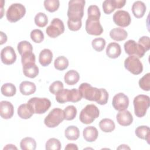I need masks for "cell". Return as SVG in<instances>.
<instances>
[{
	"label": "cell",
	"mask_w": 150,
	"mask_h": 150,
	"mask_svg": "<svg viewBox=\"0 0 150 150\" xmlns=\"http://www.w3.org/2000/svg\"><path fill=\"white\" fill-rule=\"evenodd\" d=\"M17 112L19 117L22 119H29L34 114L32 108L28 103L21 104L18 108Z\"/></svg>",
	"instance_id": "d4e9b609"
},
{
	"label": "cell",
	"mask_w": 150,
	"mask_h": 150,
	"mask_svg": "<svg viewBox=\"0 0 150 150\" xmlns=\"http://www.w3.org/2000/svg\"><path fill=\"white\" fill-rule=\"evenodd\" d=\"M113 21L115 25L125 28L129 26L131 22V18L129 13L124 10L116 11L113 15Z\"/></svg>",
	"instance_id": "7c38bea8"
},
{
	"label": "cell",
	"mask_w": 150,
	"mask_h": 150,
	"mask_svg": "<svg viewBox=\"0 0 150 150\" xmlns=\"http://www.w3.org/2000/svg\"><path fill=\"white\" fill-rule=\"evenodd\" d=\"M138 43L140 45L146 52L150 48V39L148 36H143L138 40Z\"/></svg>",
	"instance_id": "ee69618b"
},
{
	"label": "cell",
	"mask_w": 150,
	"mask_h": 150,
	"mask_svg": "<svg viewBox=\"0 0 150 150\" xmlns=\"http://www.w3.org/2000/svg\"><path fill=\"white\" fill-rule=\"evenodd\" d=\"M80 79L79 73L74 70L68 71L64 75V80L65 83L70 86H73L76 84Z\"/></svg>",
	"instance_id": "83f0119b"
},
{
	"label": "cell",
	"mask_w": 150,
	"mask_h": 150,
	"mask_svg": "<svg viewBox=\"0 0 150 150\" xmlns=\"http://www.w3.org/2000/svg\"><path fill=\"white\" fill-rule=\"evenodd\" d=\"M53 59L52 52L49 49H43L39 53V62L42 66H47L49 65Z\"/></svg>",
	"instance_id": "44dd1931"
},
{
	"label": "cell",
	"mask_w": 150,
	"mask_h": 150,
	"mask_svg": "<svg viewBox=\"0 0 150 150\" xmlns=\"http://www.w3.org/2000/svg\"><path fill=\"white\" fill-rule=\"evenodd\" d=\"M64 31L63 22L59 18H54L46 29V34L52 38H56Z\"/></svg>",
	"instance_id": "8fae6325"
},
{
	"label": "cell",
	"mask_w": 150,
	"mask_h": 150,
	"mask_svg": "<svg viewBox=\"0 0 150 150\" xmlns=\"http://www.w3.org/2000/svg\"><path fill=\"white\" fill-rule=\"evenodd\" d=\"M125 68L132 74L138 75L143 70V65L139 58L134 56H129L124 61Z\"/></svg>",
	"instance_id": "9c48e42d"
},
{
	"label": "cell",
	"mask_w": 150,
	"mask_h": 150,
	"mask_svg": "<svg viewBox=\"0 0 150 150\" xmlns=\"http://www.w3.org/2000/svg\"><path fill=\"white\" fill-rule=\"evenodd\" d=\"M69 66L68 59L63 56L57 57L54 62V66L56 69L63 71L67 68Z\"/></svg>",
	"instance_id": "d6a6232c"
},
{
	"label": "cell",
	"mask_w": 150,
	"mask_h": 150,
	"mask_svg": "<svg viewBox=\"0 0 150 150\" xmlns=\"http://www.w3.org/2000/svg\"><path fill=\"white\" fill-rule=\"evenodd\" d=\"M61 148V142L58 139L55 138L49 139L45 144V148L46 150H60Z\"/></svg>",
	"instance_id": "d590c367"
},
{
	"label": "cell",
	"mask_w": 150,
	"mask_h": 150,
	"mask_svg": "<svg viewBox=\"0 0 150 150\" xmlns=\"http://www.w3.org/2000/svg\"><path fill=\"white\" fill-rule=\"evenodd\" d=\"M121 53L120 45L116 42H112L108 45L106 48V54L111 59L118 57Z\"/></svg>",
	"instance_id": "d6986e66"
},
{
	"label": "cell",
	"mask_w": 150,
	"mask_h": 150,
	"mask_svg": "<svg viewBox=\"0 0 150 150\" xmlns=\"http://www.w3.org/2000/svg\"><path fill=\"white\" fill-rule=\"evenodd\" d=\"M17 49L21 56L28 53L32 52L33 47L30 43L26 40H22L18 43L17 46Z\"/></svg>",
	"instance_id": "836d02e7"
},
{
	"label": "cell",
	"mask_w": 150,
	"mask_h": 150,
	"mask_svg": "<svg viewBox=\"0 0 150 150\" xmlns=\"http://www.w3.org/2000/svg\"><path fill=\"white\" fill-rule=\"evenodd\" d=\"M1 93L6 97H12L16 92V88L14 84L11 83L4 84L1 88Z\"/></svg>",
	"instance_id": "1f68e13d"
},
{
	"label": "cell",
	"mask_w": 150,
	"mask_h": 150,
	"mask_svg": "<svg viewBox=\"0 0 150 150\" xmlns=\"http://www.w3.org/2000/svg\"><path fill=\"white\" fill-rule=\"evenodd\" d=\"M14 113L13 105L8 101H2L0 103V115L4 119L11 118Z\"/></svg>",
	"instance_id": "2e32d148"
},
{
	"label": "cell",
	"mask_w": 150,
	"mask_h": 150,
	"mask_svg": "<svg viewBox=\"0 0 150 150\" xmlns=\"http://www.w3.org/2000/svg\"><path fill=\"white\" fill-rule=\"evenodd\" d=\"M118 123L122 126H128L133 121V117L131 113L128 110L120 111L116 115Z\"/></svg>",
	"instance_id": "e0dca14e"
},
{
	"label": "cell",
	"mask_w": 150,
	"mask_h": 150,
	"mask_svg": "<svg viewBox=\"0 0 150 150\" xmlns=\"http://www.w3.org/2000/svg\"><path fill=\"white\" fill-rule=\"evenodd\" d=\"M135 133L137 137L146 141L148 144H149L150 129L149 127L145 125L139 126L135 129Z\"/></svg>",
	"instance_id": "4316f807"
},
{
	"label": "cell",
	"mask_w": 150,
	"mask_h": 150,
	"mask_svg": "<svg viewBox=\"0 0 150 150\" xmlns=\"http://www.w3.org/2000/svg\"><path fill=\"white\" fill-rule=\"evenodd\" d=\"M39 72V67L35 63H29L23 65V73L26 77L35 78L38 75Z\"/></svg>",
	"instance_id": "ac0fdd59"
},
{
	"label": "cell",
	"mask_w": 150,
	"mask_h": 150,
	"mask_svg": "<svg viewBox=\"0 0 150 150\" xmlns=\"http://www.w3.org/2000/svg\"><path fill=\"white\" fill-rule=\"evenodd\" d=\"M64 135L69 140H76L79 138L80 131L77 127L70 125L65 129Z\"/></svg>",
	"instance_id": "4dcf8cb0"
},
{
	"label": "cell",
	"mask_w": 150,
	"mask_h": 150,
	"mask_svg": "<svg viewBox=\"0 0 150 150\" xmlns=\"http://www.w3.org/2000/svg\"><path fill=\"white\" fill-rule=\"evenodd\" d=\"M100 16L88 15L86 21V30L91 35L99 36L103 32V28L100 22Z\"/></svg>",
	"instance_id": "ba28073f"
},
{
	"label": "cell",
	"mask_w": 150,
	"mask_h": 150,
	"mask_svg": "<svg viewBox=\"0 0 150 150\" xmlns=\"http://www.w3.org/2000/svg\"><path fill=\"white\" fill-rule=\"evenodd\" d=\"M30 38L36 43H40L44 40V34L43 32L40 29H33L31 31L30 34Z\"/></svg>",
	"instance_id": "60d3db41"
},
{
	"label": "cell",
	"mask_w": 150,
	"mask_h": 150,
	"mask_svg": "<svg viewBox=\"0 0 150 150\" xmlns=\"http://www.w3.org/2000/svg\"><path fill=\"white\" fill-rule=\"evenodd\" d=\"M26 13V8L19 3L11 4L6 13V19L11 23L16 22L22 19Z\"/></svg>",
	"instance_id": "5b68a950"
},
{
	"label": "cell",
	"mask_w": 150,
	"mask_h": 150,
	"mask_svg": "<svg viewBox=\"0 0 150 150\" xmlns=\"http://www.w3.org/2000/svg\"><path fill=\"white\" fill-rule=\"evenodd\" d=\"M139 87L144 91L150 90V73H148L141 78L138 82Z\"/></svg>",
	"instance_id": "ab89813d"
},
{
	"label": "cell",
	"mask_w": 150,
	"mask_h": 150,
	"mask_svg": "<svg viewBox=\"0 0 150 150\" xmlns=\"http://www.w3.org/2000/svg\"><path fill=\"white\" fill-rule=\"evenodd\" d=\"M82 25L81 21L74 22L68 20L67 21V26L69 29L71 31H77L79 30Z\"/></svg>",
	"instance_id": "f6af8a7d"
},
{
	"label": "cell",
	"mask_w": 150,
	"mask_h": 150,
	"mask_svg": "<svg viewBox=\"0 0 150 150\" xmlns=\"http://www.w3.org/2000/svg\"><path fill=\"white\" fill-rule=\"evenodd\" d=\"M56 100L60 104H63L72 101V93L71 90L63 88L56 95Z\"/></svg>",
	"instance_id": "cb8c5ba5"
},
{
	"label": "cell",
	"mask_w": 150,
	"mask_h": 150,
	"mask_svg": "<svg viewBox=\"0 0 150 150\" xmlns=\"http://www.w3.org/2000/svg\"><path fill=\"white\" fill-rule=\"evenodd\" d=\"M112 104L114 109L117 111L125 110L129 105V98L125 94L119 93L114 96Z\"/></svg>",
	"instance_id": "4fadbf2b"
},
{
	"label": "cell",
	"mask_w": 150,
	"mask_h": 150,
	"mask_svg": "<svg viewBox=\"0 0 150 150\" xmlns=\"http://www.w3.org/2000/svg\"><path fill=\"white\" fill-rule=\"evenodd\" d=\"M36 57L33 52H28L21 56V63L22 65L29 63H35Z\"/></svg>",
	"instance_id": "7bdbcfd3"
},
{
	"label": "cell",
	"mask_w": 150,
	"mask_h": 150,
	"mask_svg": "<svg viewBox=\"0 0 150 150\" xmlns=\"http://www.w3.org/2000/svg\"><path fill=\"white\" fill-rule=\"evenodd\" d=\"M35 23L40 28L45 27L48 23V18L47 15L43 12L38 13L35 16Z\"/></svg>",
	"instance_id": "e575fe53"
},
{
	"label": "cell",
	"mask_w": 150,
	"mask_h": 150,
	"mask_svg": "<svg viewBox=\"0 0 150 150\" xmlns=\"http://www.w3.org/2000/svg\"><path fill=\"white\" fill-rule=\"evenodd\" d=\"M0 34H1V42H0V44L3 45L4 43H6V42L7 41V36H6V34L4 33L2 31H1Z\"/></svg>",
	"instance_id": "7dc6e473"
},
{
	"label": "cell",
	"mask_w": 150,
	"mask_h": 150,
	"mask_svg": "<svg viewBox=\"0 0 150 150\" xmlns=\"http://www.w3.org/2000/svg\"><path fill=\"white\" fill-rule=\"evenodd\" d=\"M146 7L145 4L140 1L134 2L132 6V12L134 16L137 18H141L144 16L146 12Z\"/></svg>",
	"instance_id": "7402d4cb"
},
{
	"label": "cell",
	"mask_w": 150,
	"mask_h": 150,
	"mask_svg": "<svg viewBox=\"0 0 150 150\" xmlns=\"http://www.w3.org/2000/svg\"><path fill=\"white\" fill-rule=\"evenodd\" d=\"M20 147L22 150H35L36 148V142L32 137H25L20 142Z\"/></svg>",
	"instance_id": "f1b7e54d"
},
{
	"label": "cell",
	"mask_w": 150,
	"mask_h": 150,
	"mask_svg": "<svg viewBox=\"0 0 150 150\" xmlns=\"http://www.w3.org/2000/svg\"><path fill=\"white\" fill-rule=\"evenodd\" d=\"M1 59L2 62L6 65L14 63L16 60V54L11 46H7L3 48L1 52Z\"/></svg>",
	"instance_id": "5bb4252c"
},
{
	"label": "cell",
	"mask_w": 150,
	"mask_h": 150,
	"mask_svg": "<svg viewBox=\"0 0 150 150\" xmlns=\"http://www.w3.org/2000/svg\"><path fill=\"white\" fill-rule=\"evenodd\" d=\"M135 115L139 117H143L149 107V97L144 94H139L136 96L133 100Z\"/></svg>",
	"instance_id": "3957f363"
},
{
	"label": "cell",
	"mask_w": 150,
	"mask_h": 150,
	"mask_svg": "<svg viewBox=\"0 0 150 150\" xmlns=\"http://www.w3.org/2000/svg\"><path fill=\"white\" fill-rule=\"evenodd\" d=\"M64 120L67 121L73 120L77 115V109L74 105H68L63 110Z\"/></svg>",
	"instance_id": "8d00e7d4"
},
{
	"label": "cell",
	"mask_w": 150,
	"mask_h": 150,
	"mask_svg": "<svg viewBox=\"0 0 150 150\" xmlns=\"http://www.w3.org/2000/svg\"><path fill=\"white\" fill-rule=\"evenodd\" d=\"M78 90L81 97L87 100L96 101L100 105H105L108 102V93L105 88H98L87 83H83Z\"/></svg>",
	"instance_id": "6da1fadb"
},
{
	"label": "cell",
	"mask_w": 150,
	"mask_h": 150,
	"mask_svg": "<svg viewBox=\"0 0 150 150\" xmlns=\"http://www.w3.org/2000/svg\"><path fill=\"white\" fill-rule=\"evenodd\" d=\"M5 149H17V148L12 144H8L4 148V150Z\"/></svg>",
	"instance_id": "c3c4849f"
},
{
	"label": "cell",
	"mask_w": 150,
	"mask_h": 150,
	"mask_svg": "<svg viewBox=\"0 0 150 150\" xmlns=\"http://www.w3.org/2000/svg\"><path fill=\"white\" fill-rule=\"evenodd\" d=\"M64 120L63 110L59 108H54L45 117L44 123L49 128H54L58 126Z\"/></svg>",
	"instance_id": "52a82bcc"
},
{
	"label": "cell",
	"mask_w": 150,
	"mask_h": 150,
	"mask_svg": "<svg viewBox=\"0 0 150 150\" xmlns=\"http://www.w3.org/2000/svg\"><path fill=\"white\" fill-rule=\"evenodd\" d=\"M126 3L125 0H105L103 2L102 8L105 14L109 15L115 9L122 8Z\"/></svg>",
	"instance_id": "9a60e30c"
},
{
	"label": "cell",
	"mask_w": 150,
	"mask_h": 150,
	"mask_svg": "<svg viewBox=\"0 0 150 150\" xmlns=\"http://www.w3.org/2000/svg\"><path fill=\"white\" fill-rule=\"evenodd\" d=\"M125 53L129 56H134L138 58L142 57L146 53L144 48L134 40H128L124 45Z\"/></svg>",
	"instance_id": "30bf717a"
},
{
	"label": "cell",
	"mask_w": 150,
	"mask_h": 150,
	"mask_svg": "<svg viewBox=\"0 0 150 150\" xmlns=\"http://www.w3.org/2000/svg\"><path fill=\"white\" fill-rule=\"evenodd\" d=\"M27 103L30 106L34 114H38L45 113L51 106L50 101L46 98L33 97Z\"/></svg>",
	"instance_id": "8992f818"
},
{
	"label": "cell",
	"mask_w": 150,
	"mask_h": 150,
	"mask_svg": "<svg viewBox=\"0 0 150 150\" xmlns=\"http://www.w3.org/2000/svg\"><path fill=\"white\" fill-rule=\"evenodd\" d=\"M65 150H78L77 146L73 143L68 144L64 148Z\"/></svg>",
	"instance_id": "bcb514c9"
},
{
	"label": "cell",
	"mask_w": 150,
	"mask_h": 150,
	"mask_svg": "<svg viewBox=\"0 0 150 150\" xmlns=\"http://www.w3.org/2000/svg\"><path fill=\"white\" fill-rule=\"evenodd\" d=\"M106 42L104 38H98L94 39L91 42L93 48L97 52H101L105 47Z\"/></svg>",
	"instance_id": "f35d334b"
},
{
	"label": "cell",
	"mask_w": 150,
	"mask_h": 150,
	"mask_svg": "<svg viewBox=\"0 0 150 150\" xmlns=\"http://www.w3.org/2000/svg\"><path fill=\"white\" fill-rule=\"evenodd\" d=\"M83 138L87 142L95 141L98 136V131L97 129L93 126H88L83 129Z\"/></svg>",
	"instance_id": "ffe728a7"
},
{
	"label": "cell",
	"mask_w": 150,
	"mask_h": 150,
	"mask_svg": "<svg viewBox=\"0 0 150 150\" xmlns=\"http://www.w3.org/2000/svg\"><path fill=\"white\" fill-rule=\"evenodd\" d=\"M129 149L130 148L129 146H128L127 145H125V144L121 145L120 146H118L117 148V149Z\"/></svg>",
	"instance_id": "681fc988"
},
{
	"label": "cell",
	"mask_w": 150,
	"mask_h": 150,
	"mask_svg": "<svg viewBox=\"0 0 150 150\" xmlns=\"http://www.w3.org/2000/svg\"><path fill=\"white\" fill-rule=\"evenodd\" d=\"M99 127L103 132H111L114 130L115 125L112 120L110 118H104L100 121Z\"/></svg>",
	"instance_id": "f546056e"
},
{
	"label": "cell",
	"mask_w": 150,
	"mask_h": 150,
	"mask_svg": "<svg viewBox=\"0 0 150 150\" xmlns=\"http://www.w3.org/2000/svg\"><path fill=\"white\" fill-rule=\"evenodd\" d=\"M86 1L84 0H71L69 2L67 10L68 20L74 22L81 21L84 15V8Z\"/></svg>",
	"instance_id": "7a4b0ae2"
},
{
	"label": "cell",
	"mask_w": 150,
	"mask_h": 150,
	"mask_svg": "<svg viewBox=\"0 0 150 150\" xmlns=\"http://www.w3.org/2000/svg\"><path fill=\"white\" fill-rule=\"evenodd\" d=\"M99 114L100 111L97 106L94 104H88L81 111L79 120L84 124H89L98 118Z\"/></svg>",
	"instance_id": "277c9868"
},
{
	"label": "cell",
	"mask_w": 150,
	"mask_h": 150,
	"mask_svg": "<svg viewBox=\"0 0 150 150\" xmlns=\"http://www.w3.org/2000/svg\"><path fill=\"white\" fill-rule=\"evenodd\" d=\"M43 4L45 9L47 11L54 12L59 9L60 2L59 0H45Z\"/></svg>",
	"instance_id": "74e56055"
},
{
	"label": "cell",
	"mask_w": 150,
	"mask_h": 150,
	"mask_svg": "<svg viewBox=\"0 0 150 150\" xmlns=\"http://www.w3.org/2000/svg\"><path fill=\"white\" fill-rule=\"evenodd\" d=\"M63 88V84L62 81L59 80L55 81L53 82L49 86V91L54 95H56L59 92H60Z\"/></svg>",
	"instance_id": "b9f144b4"
},
{
	"label": "cell",
	"mask_w": 150,
	"mask_h": 150,
	"mask_svg": "<svg viewBox=\"0 0 150 150\" xmlns=\"http://www.w3.org/2000/svg\"><path fill=\"white\" fill-rule=\"evenodd\" d=\"M36 90L34 83L29 81H23L19 85L20 92L25 96H29L33 94Z\"/></svg>",
	"instance_id": "603a6c76"
},
{
	"label": "cell",
	"mask_w": 150,
	"mask_h": 150,
	"mask_svg": "<svg viewBox=\"0 0 150 150\" xmlns=\"http://www.w3.org/2000/svg\"><path fill=\"white\" fill-rule=\"evenodd\" d=\"M111 38L116 41H122L128 36L127 32L121 28H116L111 29L110 32Z\"/></svg>",
	"instance_id": "484cf974"
}]
</instances>
